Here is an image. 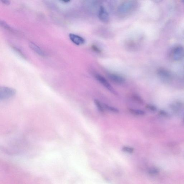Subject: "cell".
<instances>
[{
  "mask_svg": "<svg viewBox=\"0 0 184 184\" xmlns=\"http://www.w3.org/2000/svg\"><path fill=\"white\" fill-rule=\"evenodd\" d=\"M137 3L135 1H127L124 2L118 8V13L119 15L124 16L128 15L135 9Z\"/></svg>",
  "mask_w": 184,
  "mask_h": 184,
  "instance_id": "6da1fadb",
  "label": "cell"
},
{
  "mask_svg": "<svg viewBox=\"0 0 184 184\" xmlns=\"http://www.w3.org/2000/svg\"><path fill=\"white\" fill-rule=\"evenodd\" d=\"M171 56L175 61H180L184 59V47L178 45L174 48L171 51Z\"/></svg>",
  "mask_w": 184,
  "mask_h": 184,
  "instance_id": "7a4b0ae2",
  "label": "cell"
},
{
  "mask_svg": "<svg viewBox=\"0 0 184 184\" xmlns=\"http://www.w3.org/2000/svg\"><path fill=\"white\" fill-rule=\"evenodd\" d=\"M16 90L12 88L2 87L0 88V99L6 100L14 96L16 94Z\"/></svg>",
  "mask_w": 184,
  "mask_h": 184,
  "instance_id": "3957f363",
  "label": "cell"
},
{
  "mask_svg": "<svg viewBox=\"0 0 184 184\" xmlns=\"http://www.w3.org/2000/svg\"><path fill=\"white\" fill-rule=\"evenodd\" d=\"M95 77L98 81L101 83L103 86H104L107 89L109 90L110 92L114 94H116V92L113 88L104 77L101 75L96 74L95 75Z\"/></svg>",
  "mask_w": 184,
  "mask_h": 184,
  "instance_id": "277c9868",
  "label": "cell"
},
{
  "mask_svg": "<svg viewBox=\"0 0 184 184\" xmlns=\"http://www.w3.org/2000/svg\"><path fill=\"white\" fill-rule=\"evenodd\" d=\"M98 17L102 22L104 23H107L109 20V16L108 13L102 6L100 7L98 12Z\"/></svg>",
  "mask_w": 184,
  "mask_h": 184,
  "instance_id": "5b68a950",
  "label": "cell"
},
{
  "mask_svg": "<svg viewBox=\"0 0 184 184\" xmlns=\"http://www.w3.org/2000/svg\"><path fill=\"white\" fill-rule=\"evenodd\" d=\"M69 37L72 42L77 45H83L85 42V39L82 37L74 34L71 33L69 35Z\"/></svg>",
  "mask_w": 184,
  "mask_h": 184,
  "instance_id": "8992f818",
  "label": "cell"
},
{
  "mask_svg": "<svg viewBox=\"0 0 184 184\" xmlns=\"http://www.w3.org/2000/svg\"><path fill=\"white\" fill-rule=\"evenodd\" d=\"M108 77L112 82L116 84H123L125 81V78L123 77L114 73H110L108 75Z\"/></svg>",
  "mask_w": 184,
  "mask_h": 184,
  "instance_id": "52a82bcc",
  "label": "cell"
},
{
  "mask_svg": "<svg viewBox=\"0 0 184 184\" xmlns=\"http://www.w3.org/2000/svg\"><path fill=\"white\" fill-rule=\"evenodd\" d=\"M158 74L161 79L165 81L168 82L171 80V75L167 71L161 69L158 70Z\"/></svg>",
  "mask_w": 184,
  "mask_h": 184,
  "instance_id": "ba28073f",
  "label": "cell"
},
{
  "mask_svg": "<svg viewBox=\"0 0 184 184\" xmlns=\"http://www.w3.org/2000/svg\"><path fill=\"white\" fill-rule=\"evenodd\" d=\"M29 45L32 50L39 55L43 56L45 55V53L44 52V51L40 47H39L37 45H36V44L32 42L29 43Z\"/></svg>",
  "mask_w": 184,
  "mask_h": 184,
  "instance_id": "9c48e42d",
  "label": "cell"
},
{
  "mask_svg": "<svg viewBox=\"0 0 184 184\" xmlns=\"http://www.w3.org/2000/svg\"><path fill=\"white\" fill-rule=\"evenodd\" d=\"M129 111L132 114L136 116H143L145 113L143 110L133 109H129Z\"/></svg>",
  "mask_w": 184,
  "mask_h": 184,
  "instance_id": "30bf717a",
  "label": "cell"
},
{
  "mask_svg": "<svg viewBox=\"0 0 184 184\" xmlns=\"http://www.w3.org/2000/svg\"><path fill=\"white\" fill-rule=\"evenodd\" d=\"M95 104L97 107V109L101 113H104V109L103 105H102L101 103L99 100L95 99L94 100Z\"/></svg>",
  "mask_w": 184,
  "mask_h": 184,
  "instance_id": "8fae6325",
  "label": "cell"
},
{
  "mask_svg": "<svg viewBox=\"0 0 184 184\" xmlns=\"http://www.w3.org/2000/svg\"><path fill=\"white\" fill-rule=\"evenodd\" d=\"M159 169L156 167H151L148 170V173L151 176H155L159 173Z\"/></svg>",
  "mask_w": 184,
  "mask_h": 184,
  "instance_id": "7c38bea8",
  "label": "cell"
},
{
  "mask_svg": "<svg viewBox=\"0 0 184 184\" xmlns=\"http://www.w3.org/2000/svg\"><path fill=\"white\" fill-rule=\"evenodd\" d=\"M103 105V107L105 109L109 110V111L116 113L119 112V110L116 108L110 106L109 105L105 104H104Z\"/></svg>",
  "mask_w": 184,
  "mask_h": 184,
  "instance_id": "4fadbf2b",
  "label": "cell"
},
{
  "mask_svg": "<svg viewBox=\"0 0 184 184\" xmlns=\"http://www.w3.org/2000/svg\"><path fill=\"white\" fill-rule=\"evenodd\" d=\"M133 99L136 102L139 103V104L143 103V101L140 97L137 95H133L132 96Z\"/></svg>",
  "mask_w": 184,
  "mask_h": 184,
  "instance_id": "5bb4252c",
  "label": "cell"
},
{
  "mask_svg": "<svg viewBox=\"0 0 184 184\" xmlns=\"http://www.w3.org/2000/svg\"><path fill=\"white\" fill-rule=\"evenodd\" d=\"M122 150L127 153H132L134 151V149L131 147L124 146L122 148Z\"/></svg>",
  "mask_w": 184,
  "mask_h": 184,
  "instance_id": "9a60e30c",
  "label": "cell"
},
{
  "mask_svg": "<svg viewBox=\"0 0 184 184\" xmlns=\"http://www.w3.org/2000/svg\"><path fill=\"white\" fill-rule=\"evenodd\" d=\"M146 108L147 109L151 111L154 112L156 110V107L151 105H147L146 106Z\"/></svg>",
  "mask_w": 184,
  "mask_h": 184,
  "instance_id": "2e32d148",
  "label": "cell"
},
{
  "mask_svg": "<svg viewBox=\"0 0 184 184\" xmlns=\"http://www.w3.org/2000/svg\"><path fill=\"white\" fill-rule=\"evenodd\" d=\"M3 3L6 4H10V1H7V0H3V1H1Z\"/></svg>",
  "mask_w": 184,
  "mask_h": 184,
  "instance_id": "e0dca14e",
  "label": "cell"
},
{
  "mask_svg": "<svg viewBox=\"0 0 184 184\" xmlns=\"http://www.w3.org/2000/svg\"><path fill=\"white\" fill-rule=\"evenodd\" d=\"M93 49H94V50L95 51H97V52H99V51H100V50H99V49L97 48L96 47V46H93Z\"/></svg>",
  "mask_w": 184,
  "mask_h": 184,
  "instance_id": "ac0fdd59",
  "label": "cell"
},
{
  "mask_svg": "<svg viewBox=\"0 0 184 184\" xmlns=\"http://www.w3.org/2000/svg\"><path fill=\"white\" fill-rule=\"evenodd\" d=\"M61 2H63V3H68L69 2H70V1H61Z\"/></svg>",
  "mask_w": 184,
  "mask_h": 184,
  "instance_id": "d6986e66",
  "label": "cell"
},
{
  "mask_svg": "<svg viewBox=\"0 0 184 184\" xmlns=\"http://www.w3.org/2000/svg\"><path fill=\"white\" fill-rule=\"evenodd\" d=\"M183 2H184V1H183Z\"/></svg>",
  "mask_w": 184,
  "mask_h": 184,
  "instance_id": "ffe728a7",
  "label": "cell"
}]
</instances>
